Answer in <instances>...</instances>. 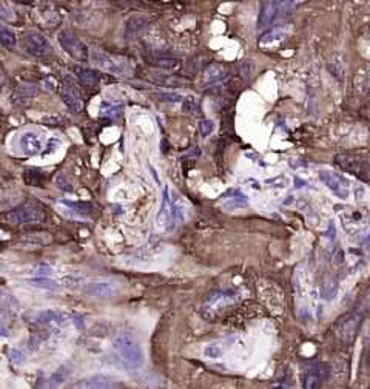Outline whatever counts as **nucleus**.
Masks as SVG:
<instances>
[{
	"mask_svg": "<svg viewBox=\"0 0 370 389\" xmlns=\"http://www.w3.org/2000/svg\"><path fill=\"white\" fill-rule=\"evenodd\" d=\"M113 348L118 354V357L125 363L130 369H137L144 364V352L139 344V341L130 335V334H119L114 341Z\"/></svg>",
	"mask_w": 370,
	"mask_h": 389,
	"instance_id": "f257e3e1",
	"label": "nucleus"
},
{
	"mask_svg": "<svg viewBox=\"0 0 370 389\" xmlns=\"http://www.w3.org/2000/svg\"><path fill=\"white\" fill-rule=\"evenodd\" d=\"M335 162L347 173L367 182L370 178V162L368 156L364 153H342L335 158Z\"/></svg>",
	"mask_w": 370,
	"mask_h": 389,
	"instance_id": "f03ea898",
	"label": "nucleus"
},
{
	"mask_svg": "<svg viewBox=\"0 0 370 389\" xmlns=\"http://www.w3.org/2000/svg\"><path fill=\"white\" fill-rule=\"evenodd\" d=\"M330 366L326 363H313L304 368L301 374L303 389H322L324 383L330 377Z\"/></svg>",
	"mask_w": 370,
	"mask_h": 389,
	"instance_id": "7ed1b4c3",
	"label": "nucleus"
},
{
	"mask_svg": "<svg viewBox=\"0 0 370 389\" xmlns=\"http://www.w3.org/2000/svg\"><path fill=\"white\" fill-rule=\"evenodd\" d=\"M45 220V210L39 203H27L11 212L7 213V221L13 224H27L37 223Z\"/></svg>",
	"mask_w": 370,
	"mask_h": 389,
	"instance_id": "20e7f679",
	"label": "nucleus"
},
{
	"mask_svg": "<svg viewBox=\"0 0 370 389\" xmlns=\"http://www.w3.org/2000/svg\"><path fill=\"white\" fill-rule=\"evenodd\" d=\"M57 40L60 44V47L76 60H86L88 59V48L86 45L71 31L65 30V31H60L59 36H57Z\"/></svg>",
	"mask_w": 370,
	"mask_h": 389,
	"instance_id": "39448f33",
	"label": "nucleus"
},
{
	"mask_svg": "<svg viewBox=\"0 0 370 389\" xmlns=\"http://www.w3.org/2000/svg\"><path fill=\"white\" fill-rule=\"evenodd\" d=\"M82 290L95 298H111L119 292V284L113 279H92L82 284Z\"/></svg>",
	"mask_w": 370,
	"mask_h": 389,
	"instance_id": "423d86ee",
	"label": "nucleus"
},
{
	"mask_svg": "<svg viewBox=\"0 0 370 389\" xmlns=\"http://www.w3.org/2000/svg\"><path fill=\"white\" fill-rule=\"evenodd\" d=\"M319 179L321 182L335 194V197L341 200H347L349 197V181L341 176L336 171L332 170H321L319 171Z\"/></svg>",
	"mask_w": 370,
	"mask_h": 389,
	"instance_id": "0eeeda50",
	"label": "nucleus"
},
{
	"mask_svg": "<svg viewBox=\"0 0 370 389\" xmlns=\"http://www.w3.org/2000/svg\"><path fill=\"white\" fill-rule=\"evenodd\" d=\"M24 44H25L27 51L36 57H42L51 51V45H50L48 39L37 31H28L24 36Z\"/></svg>",
	"mask_w": 370,
	"mask_h": 389,
	"instance_id": "6e6552de",
	"label": "nucleus"
},
{
	"mask_svg": "<svg viewBox=\"0 0 370 389\" xmlns=\"http://www.w3.org/2000/svg\"><path fill=\"white\" fill-rule=\"evenodd\" d=\"M361 321H362V315H361V314H355V315H350V317L344 318V320L336 326L338 337H339L344 343H352V341L356 338L358 332H359Z\"/></svg>",
	"mask_w": 370,
	"mask_h": 389,
	"instance_id": "1a4fd4ad",
	"label": "nucleus"
},
{
	"mask_svg": "<svg viewBox=\"0 0 370 389\" xmlns=\"http://www.w3.org/2000/svg\"><path fill=\"white\" fill-rule=\"evenodd\" d=\"M62 101L65 102V105H68V109H71L73 112H80L83 109V101L79 94V90L74 83L70 82V79H65V85L62 88Z\"/></svg>",
	"mask_w": 370,
	"mask_h": 389,
	"instance_id": "9d476101",
	"label": "nucleus"
},
{
	"mask_svg": "<svg viewBox=\"0 0 370 389\" xmlns=\"http://www.w3.org/2000/svg\"><path fill=\"white\" fill-rule=\"evenodd\" d=\"M91 57L99 68H102L108 73H113V74H124L125 73V67L110 54H105L102 51H95Z\"/></svg>",
	"mask_w": 370,
	"mask_h": 389,
	"instance_id": "9b49d317",
	"label": "nucleus"
},
{
	"mask_svg": "<svg viewBox=\"0 0 370 389\" xmlns=\"http://www.w3.org/2000/svg\"><path fill=\"white\" fill-rule=\"evenodd\" d=\"M280 16H283V2H267L261 8L258 27H261V28L268 27Z\"/></svg>",
	"mask_w": 370,
	"mask_h": 389,
	"instance_id": "f8f14e48",
	"label": "nucleus"
},
{
	"mask_svg": "<svg viewBox=\"0 0 370 389\" xmlns=\"http://www.w3.org/2000/svg\"><path fill=\"white\" fill-rule=\"evenodd\" d=\"M73 389H118V384L104 375H96L76 383Z\"/></svg>",
	"mask_w": 370,
	"mask_h": 389,
	"instance_id": "ddd939ff",
	"label": "nucleus"
},
{
	"mask_svg": "<svg viewBox=\"0 0 370 389\" xmlns=\"http://www.w3.org/2000/svg\"><path fill=\"white\" fill-rule=\"evenodd\" d=\"M20 148L25 155L34 156L42 152V141L39 139V136L36 133L28 132L20 138Z\"/></svg>",
	"mask_w": 370,
	"mask_h": 389,
	"instance_id": "4468645a",
	"label": "nucleus"
},
{
	"mask_svg": "<svg viewBox=\"0 0 370 389\" xmlns=\"http://www.w3.org/2000/svg\"><path fill=\"white\" fill-rule=\"evenodd\" d=\"M286 37H287V31L284 27H274V28L265 31L259 37V45H262V47L278 45V44H281Z\"/></svg>",
	"mask_w": 370,
	"mask_h": 389,
	"instance_id": "2eb2a0df",
	"label": "nucleus"
},
{
	"mask_svg": "<svg viewBox=\"0 0 370 389\" xmlns=\"http://www.w3.org/2000/svg\"><path fill=\"white\" fill-rule=\"evenodd\" d=\"M73 71H74V74L77 76V79L83 83V85H88V87H95V85H98L101 80V74L98 73V71H95V70H91V68H86V67H80V65H76L74 68H73Z\"/></svg>",
	"mask_w": 370,
	"mask_h": 389,
	"instance_id": "dca6fc26",
	"label": "nucleus"
},
{
	"mask_svg": "<svg viewBox=\"0 0 370 389\" xmlns=\"http://www.w3.org/2000/svg\"><path fill=\"white\" fill-rule=\"evenodd\" d=\"M228 76V70L224 67V65H219V63H213L210 67L205 68V73H204V82L205 83H218V82H222L225 80Z\"/></svg>",
	"mask_w": 370,
	"mask_h": 389,
	"instance_id": "f3484780",
	"label": "nucleus"
},
{
	"mask_svg": "<svg viewBox=\"0 0 370 389\" xmlns=\"http://www.w3.org/2000/svg\"><path fill=\"white\" fill-rule=\"evenodd\" d=\"M170 213H171V197H170L168 187H165L164 194H162V204H160L159 215H157V224L167 229L168 223H170Z\"/></svg>",
	"mask_w": 370,
	"mask_h": 389,
	"instance_id": "a211bd4d",
	"label": "nucleus"
},
{
	"mask_svg": "<svg viewBox=\"0 0 370 389\" xmlns=\"http://www.w3.org/2000/svg\"><path fill=\"white\" fill-rule=\"evenodd\" d=\"M321 298L326 301H332L338 294V279L332 275H326L321 283Z\"/></svg>",
	"mask_w": 370,
	"mask_h": 389,
	"instance_id": "6ab92c4d",
	"label": "nucleus"
},
{
	"mask_svg": "<svg viewBox=\"0 0 370 389\" xmlns=\"http://www.w3.org/2000/svg\"><path fill=\"white\" fill-rule=\"evenodd\" d=\"M233 343H235V338H233V337L225 338V340H222V341L212 343V344H209V346L204 349V355L209 357V358H218V357H221Z\"/></svg>",
	"mask_w": 370,
	"mask_h": 389,
	"instance_id": "aec40b11",
	"label": "nucleus"
},
{
	"mask_svg": "<svg viewBox=\"0 0 370 389\" xmlns=\"http://www.w3.org/2000/svg\"><path fill=\"white\" fill-rule=\"evenodd\" d=\"M66 320V315L59 312V311H53V309H47L42 311L36 315V321L39 325H51V323H57L62 325Z\"/></svg>",
	"mask_w": 370,
	"mask_h": 389,
	"instance_id": "412c9836",
	"label": "nucleus"
},
{
	"mask_svg": "<svg viewBox=\"0 0 370 389\" xmlns=\"http://www.w3.org/2000/svg\"><path fill=\"white\" fill-rule=\"evenodd\" d=\"M124 112V104L118 102H102L101 104V109H99V115L104 116V118H110V119H114V118H119Z\"/></svg>",
	"mask_w": 370,
	"mask_h": 389,
	"instance_id": "4be33fe9",
	"label": "nucleus"
},
{
	"mask_svg": "<svg viewBox=\"0 0 370 389\" xmlns=\"http://www.w3.org/2000/svg\"><path fill=\"white\" fill-rule=\"evenodd\" d=\"M70 374H71V368H68V366H60V368H59L56 372H53V375L50 377V380H48V387H50V389H57L62 383H65V381L68 380Z\"/></svg>",
	"mask_w": 370,
	"mask_h": 389,
	"instance_id": "5701e85b",
	"label": "nucleus"
},
{
	"mask_svg": "<svg viewBox=\"0 0 370 389\" xmlns=\"http://www.w3.org/2000/svg\"><path fill=\"white\" fill-rule=\"evenodd\" d=\"M247 206H248V198L244 197V194H241V193H236L235 197L225 200L224 204H222V207H224L225 210H228V212L241 210V209H245Z\"/></svg>",
	"mask_w": 370,
	"mask_h": 389,
	"instance_id": "b1692460",
	"label": "nucleus"
},
{
	"mask_svg": "<svg viewBox=\"0 0 370 389\" xmlns=\"http://www.w3.org/2000/svg\"><path fill=\"white\" fill-rule=\"evenodd\" d=\"M36 93H37L36 85H22V87L17 88V91L14 94V101L19 102V104H24L30 99V97H33Z\"/></svg>",
	"mask_w": 370,
	"mask_h": 389,
	"instance_id": "393cba45",
	"label": "nucleus"
},
{
	"mask_svg": "<svg viewBox=\"0 0 370 389\" xmlns=\"http://www.w3.org/2000/svg\"><path fill=\"white\" fill-rule=\"evenodd\" d=\"M60 203H62L63 206L73 209L74 212L80 213V215H88V213H91V210H92V204L88 203V201H70V200H62Z\"/></svg>",
	"mask_w": 370,
	"mask_h": 389,
	"instance_id": "a878e982",
	"label": "nucleus"
},
{
	"mask_svg": "<svg viewBox=\"0 0 370 389\" xmlns=\"http://www.w3.org/2000/svg\"><path fill=\"white\" fill-rule=\"evenodd\" d=\"M182 112H183L185 115H190V116H198V115L201 113V110H199V102H198V99H196L195 96L189 94L187 97H185L183 102H182Z\"/></svg>",
	"mask_w": 370,
	"mask_h": 389,
	"instance_id": "bb28decb",
	"label": "nucleus"
},
{
	"mask_svg": "<svg viewBox=\"0 0 370 389\" xmlns=\"http://www.w3.org/2000/svg\"><path fill=\"white\" fill-rule=\"evenodd\" d=\"M0 44H2L5 48H10V50L16 48V44H17L16 34L4 25H0Z\"/></svg>",
	"mask_w": 370,
	"mask_h": 389,
	"instance_id": "cd10ccee",
	"label": "nucleus"
},
{
	"mask_svg": "<svg viewBox=\"0 0 370 389\" xmlns=\"http://www.w3.org/2000/svg\"><path fill=\"white\" fill-rule=\"evenodd\" d=\"M270 389H296V384H295L293 377L289 372H286L284 375H280L274 380Z\"/></svg>",
	"mask_w": 370,
	"mask_h": 389,
	"instance_id": "c85d7f7f",
	"label": "nucleus"
},
{
	"mask_svg": "<svg viewBox=\"0 0 370 389\" xmlns=\"http://www.w3.org/2000/svg\"><path fill=\"white\" fill-rule=\"evenodd\" d=\"M27 243H31V244H37V246H43V244H48L53 241V236L47 232H36V233H30L25 236Z\"/></svg>",
	"mask_w": 370,
	"mask_h": 389,
	"instance_id": "c756f323",
	"label": "nucleus"
},
{
	"mask_svg": "<svg viewBox=\"0 0 370 389\" xmlns=\"http://www.w3.org/2000/svg\"><path fill=\"white\" fill-rule=\"evenodd\" d=\"M153 96L162 102H179L182 97L176 91H154Z\"/></svg>",
	"mask_w": 370,
	"mask_h": 389,
	"instance_id": "7c9ffc66",
	"label": "nucleus"
},
{
	"mask_svg": "<svg viewBox=\"0 0 370 389\" xmlns=\"http://www.w3.org/2000/svg\"><path fill=\"white\" fill-rule=\"evenodd\" d=\"M255 70H256V65H255L253 60H244L242 65H241V68H239L241 76H242V79H245V80H250V79L253 77Z\"/></svg>",
	"mask_w": 370,
	"mask_h": 389,
	"instance_id": "2f4dec72",
	"label": "nucleus"
},
{
	"mask_svg": "<svg viewBox=\"0 0 370 389\" xmlns=\"http://www.w3.org/2000/svg\"><path fill=\"white\" fill-rule=\"evenodd\" d=\"M213 130H215V122H213V121H210V119H202V121L199 122V133H201V136L207 138V136H210V135L213 133Z\"/></svg>",
	"mask_w": 370,
	"mask_h": 389,
	"instance_id": "473e14b6",
	"label": "nucleus"
},
{
	"mask_svg": "<svg viewBox=\"0 0 370 389\" xmlns=\"http://www.w3.org/2000/svg\"><path fill=\"white\" fill-rule=\"evenodd\" d=\"M33 286H37V287H43V289H56L59 284L56 283V281H53V279H50V278H36V279H33V281H30Z\"/></svg>",
	"mask_w": 370,
	"mask_h": 389,
	"instance_id": "72a5a7b5",
	"label": "nucleus"
},
{
	"mask_svg": "<svg viewBox=\"0 0 370 389\" xmlns=\"http://www.w3.org/2000/svg\"><path fill=\"white\" fill-rule=\"evenodd\" d=\"M62 284L65 287H70V289H76V287H80L82 284V278L79 276H74V275H66L62 278Z\"/></svg>",
	"mask_w": 370,
	"mask_h": 389,
	"instance_id": "f704fd0d",
	"label": "nucleus"
},
{
	"mask_svg": "<svg viewBox=\"0 0 370 389\" xmlns=\"http://www.w3.org/2000/svg\"><path fill=\"white\" fill-rule=\"evenodd\" d=\"M0 19L8 20V22H13V20H14V13L11 11V8H10L8 5L0 4Z\"/></svg>",
	"mask_w": 370,
	"mask_h": 389,
	"instance_id": "c9c22d12",
	"label": "nucleus"
},
{
	"mask_svg": "<svg viewBox=\"0 0 370 389\" xmlns=\"http://www.w3.org/2000/svg\"><path fill=\"white\" fill-rule=\"evenodd\" d=\"M10 358H11L14 363H17V364H20V363L25 361V355H24L20 351H17V349H11V351H10Z\"/></svg>",
	"mask_w": 370,
	"mask_h": 389,
	"instance_id": "e433bc0d",
	"label": "nucleus"
},
{
	"mask_svg": "<svg viewBox=\"0 0 370 389\" xmlns=\"http://www.w3.org/2000/svg\"><path fill=\"white\" fill-rule=\"evenodd\" d=\"M56 185L59 187V188H62V190H71V185H70V182H68V179H65V176L63 175H59L57 178H56Z\"/></svg>",
	"mask_w": 370,
	"mask_h": 389,
	"instance_id": "4c0bfd02",
	"label": "nucleus"
},
{
	"mask_svg": "<svg viewBox=\"0 0 370 389\" xmlns=\"http://www.w3.org/2000/svg\"><path fill=\"white\" fill-rule=\"evenodd\" d=\"M156 65L162 67V68H171L174 65H179V62L174 59H159V60H156Z\"/></svg>",
	"mask_w": 370,
	"mask_h": 389,
	"instance_id": "58836bf2",
	"label": "nucleus"
},
{
	"mask_svg": "<svg viewBox=\"0 0 370 389\" xmlns=\"http://www.w3.org/2000/svg\"><path fill=\"white\" fill-rule=\"evenodd\" d=\"M50 273H51V269H50L47 264H39V267H37V270H36L37 278H48Z\"/></svg>",
	"mask_w": 370,
	"mask_h": 389,
	"instance_id": "ea45409f",
	"label": "nucleus"
},
{
	"mask_svg": "<svg viewBox=\"0 0 370 389\" xmlns=\"http://www.w3.org/2000/svg\"><path fill=\"white\" fill-rule=\"evenodd\" d=\"M60 145V142H59V139H50L48 141V148H47V152H53V150H56L57 147Z\"/></svg>",
	"mask_w": 370,
	"mask_h": 389,
	"instance_id": "a19ab883",
	"label": "nucleus"
},
{
	"mask_svg": "<svg viewBox=\"0 0 370 389\" xmlns=\"http://www.w3.org/2000/svg\"><path fill=\"white\" fill-rule=\"evenodd\" d=\"M45 85H47V88H48V90H54V88H56V85H54V79H53V77H47V79H45Z\"/></svg>",
	"mask_w": 370,
	"mask_h": 389,
	"instance_id": "79ce46f5",
	"label": "nucleus"
},
{
	"mask_svg": "<svg viewBox=\"0 0 370 389\" xmlns=\"http://www.w3.org/2000/svg\"><path fill=\"white\" fill-rule=\"evenodd\" d=\"M4 82H5V73L2 68H0V85H4Z\"/></svg>",
	"mask_w": 370,
	"mask_h": 389,
	"instance_id": "37998d69",
	"label": "nucleus"
},
{
	"mask_svg": "<svg viewBox=\"0 0 370 389\" xmlns=\"http://www.w3.org/2000/svg\"><path fill=\"white\" fill-rule=\"evenodd\" d=\"M0 334H2V335H8V331L2 329V326H0Z\"/></svg>",
	"mask_w": 370,
	"mask_h": 389,
	"instance_id": "c03bdc74",
	"label": "nucleus"
}]
</instances>
